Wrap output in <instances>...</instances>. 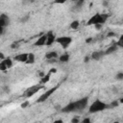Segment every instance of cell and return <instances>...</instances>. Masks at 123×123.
Instances as JSON below:
<instances>
[{"instance_id": "cell-1", "label": "cell", "mask_w": 123, "mask_h": 123, "mask_svg": "<svg viewBox=\"0 0 123 123\" xmlns=\"http://www.w3.org/2000/svg\"><path fill=\"white\" fill-rule=\"evenodd\" d=\"M109 14L108 13H96L92 17L89 18L87 21V25H96V24H103L108 19Z\"/></svg>"}, {"instance_id": "cell-2", "label": "cell", "mask_w": 123, "mask_h": 123, "mask_svg": "<svg viewBox=\"0 0 123 123\" xmlns=\"http://www.w3.org/2000/svg\"><path fill=\"white\" fill-rule=\"evenodd\" d=\"M109 106L107 104H105L104 102L100 101V100H95L90 106H89V109H88V112L89 113H95V112H99V111H104L105 109H107Z\"/></svg>"}, {"instance_id": "cell-3", "label": "cell", "mask_w": 123, "mask_h": 123, "mask_svg": "<svg viewBox=\"0 0 123 123\" xmlns=\"http://www.w3.org/2000/svg\"><path fill=\"white\" fill-rule=\"evenodd\" d=\"M42 85H35V86H30L29 88H27L24 92V96L25 97H31L33 96L34 94H36L37 92H38L41 88H42Z\"/></svg>"}, {"instance_id": "cell-4", "label": "cell", "mask_w": 123, "mask_h": 123, "mask_svg": "<svg viewBox=\"0 0 123 123\" xmlns=\"http://www.w3.org/2000/svg\"><path fill=\"white\" fill-rule=\"evenodd\" d=\"M87 102H88V98L87 97H84V98H82L80 100L75 101L74 104H75L76 111H82L83 110H85V108L87 105Z\"/></svg>"}, {"instance_id": "cell-5", "label": "cell", "mask_w": 123, "mask_h": 123, "mask_svg": "<svg viewBox=\"0 0 123 123\" xmlns=\"http://www.w3.org/2000/svg\"><path fill=\"white\" fill-rule=\"evenodd\" d=\"M71 41H72V38L70 37H60L56 38V42L61 44L63 49H66L69 46V44L71 43Z\"/></svg>"}, {"instance_id": "cell-6", "label": "cell", "mask_w": 123, "mask_h": 123, "mask_svg": "<svg viewBox=\"0 0 123 123\" xmlns=\"http://www.w3.org/2000/svg\"><path fill=\"white\" fill-rule=\"evenodd\" d=\"M57 89V86H55V87H52V88H50V89H48L46 92H44L37 100V102H44L45 100H47L49 97H50V95H52V93L53 92H55V90Z\"/></svg>"}, {"instance_id": "cell-7", "label": "cell", "mask_w": 123, "mask_h": 123, "mask_svg": "<svg viewBox=\"0 0 123 123\" xmlns=\"http://www.w3.org/2000/svg\"><path fill=\"white\" fill-rule=\"evenodd\" d=\"M46 40H47V34H44L37 38V40L34 43V45L35 46H43L46 44Z\"/></svg>"}, {"instance_id": "cell-8", "label": "cell", "mask_w": 123, "mask_h": 123, "mask_svg": "<svg viewBox=\"0 0 123 123\" xmlns=\"http://www.w3.org/2000/svg\"><path fill=\"white\" fill-rule=\"evenodd\" d=\"M62 112H75V111H76V109H75V104H74V102L69 103L68 105H66L65 107H63V108L62 109Z\"/></svg>"}, {"instance_id": "cell-9", "label": "cell", "mask_w": 123, "mask_h": 123, "mask_svg": "<svg viewBox=\"0 0 123 123\" xmlns=\"http://www.w3.org/2000/svg\"><path fill=\"white\" fill-rule=\"evenodd\" d=\"M28 55H29V53H22V54L16 55V56H14V60L17 62H26L28 60Z\"/></svg>"}, {"instance_id": "cell-10", "label": "cell", "mask_w": 123, "mask_h": 123, "mask_svg": "<svg viewBox=\"0 0 123 123\" xmlns=\"http://www.w3.org/2000/svg\"><path fill=\"white\" fill-rule=\"evenodd\" d=\"M10 23V19L6 14H1L0 16V27L5 28L6 26H8Z\"/></svg>"}, {"instance_id": "cell-11", "label": "cell", "mask_w": 123, "mask_h": 123, "mask_svg": "<svg viewBox=\"0 0 123 123\" xmlns=\"http://www.w3.org/2000/svg\"><path fill=\"white\" fill-rule=\"evenodd\" d=\"M104 55H105V52H103V51H95L91 54L90 59H92L94 61H99Z\"/></svg>"}, {"instance_id": "cell-12", "label": "cell", "mask_w": 123, "mask_h": 123, "mask_svg": "<svg viewBox=\"0 0 123 123\" xmlns=\"http://www.w3.org/2000/svg\"><path fill=\"white\" fill-rule=\"evenodd\" d=\"M54 41H56V37L55 35L52 32H48L47 33V40H46V45H51Z\"/></svg>"}, {"instance_id": "cell-13", "label": "cell", "mask_w": 123, "mask_h": 123, "mask_svg": "<svg viewBox=\"0 0 123 123\" xmlns=\"http://www.w3.org/2000/svg\"><path fill=\"white\" fill-rule=\"evenodd\" d=\"M57 57H58V54H57V52H56V51H51V52H48V53H46V55H45V58H46L47 60L56 59Z\"/></svg>"}, {"instance_id": "cell-14", "label": "cell", "mask_w": 123, "mask_h": 123, "mask_svg": "<svg viewBox=\"0 0 123 123\" xmlns=\"http://www.w3.org/2000/svg\"><path fill=\"white\" fill-rule=\"evenodd\" d=\"M117 45L116 44H113V45H111V46H110L106 51H105V55H108V54H111V53H113V52H115L116 50H117Z\"/></svg>"}, {"instance_id": "cell-15", "label": "cell", "mask_w": 123, "mask_h": 123, "mask_svg": "<svg viewBox=\"0 0 123 123\" xmlns=\"http://www.w3.org/2000/svg\"><path fill=\"white\" fill-rule=\"evenodd\" d=\"M4 62H5V64L7 65V67H8V69L9 68H11L12 66V61L10 59V58H7V59H4V60H2Z\"/></svg>"}, {"instance_id": "cell-16", "label": "cell", "mask_w": 123, "mask_h": 123, "mask_svg": "<svg viewBox=\"0 0 123 123\" xmlns=\"http://www.w3.org/2000/svg\"><path fill=\"white\" fill-rule=\"evenodd\" d=\"M79 25H80V22L78 20H74L72 21V23L70 24V28L73 29V30H77L79 28Z\"/></svg>"}, {"instance_id": "cell-17", "label": "cell", "mask_w": 123, "mask_h": 123, "mask_svg": "<svg viewBox=\"0 0 123 123\" xmlns=\"http://www.w3.org/2000/svg\"><path fill=\"white\" fill-rule=\"evenodd\" d=\"M27 63H34L35 62V55L33 53H29L28 55V60L26 62Z\"/></svg>"}, {"instance_id": "cell-18", "label": "cell", "mask_w": 123, "mask_h": 123, "mask_svg": "<svg viewBox=\"0 0 123 123\" xmlns=\"http://www.w3.org/2000/svg\"><path fill=\"white\" fill-rule=\"evenodd\" d=\"M68 60H69V55L66 54V53L60 57V61L62 62H68Z\"/></svg>"}, {"instance_id": "cell-19", "label": "cell", "mask_w": 123, "mask_h": 123, "mask_svg": "<svg viewBox=\"0 0 123 123\" xmlns=\"http://www.w3.org/2000/svg\"><path fill=\"white\" fill-rule=\"evenodd\" d=\"M118 47H121V48H123V35H121L120 36V37H119V39L117 40V42L115 43Z\"/></svg>"}, {"instance_id": "cell-20", "label": "cell", "mask_w": 123, "mask_h": 123, "mask_svg": "<svg viewBox=\"0 0 123 123\" xmlns=\"http://www.w3.org/2000/svg\"><path fill=\"white\" fill-rule=\"evenodd\" d=\"M50 74H51V72H49L46 76H44V77L41 79V84H45L46 82H48V81H49V79H50Z\"/></svg>"}, {"instance_id": "cell-21", "label": "cell", "mask_w": 123, "mask_h": 123, "mask_svg": "<svg viewBox=\"0 0 123 123\" xmlns=\"http://www.w3.org/2000/svg\"><path fill=\"white\" fill-rule=\"evenodd\" d=\"M84 2H85V0H78V1L75 3V6H74V8H81V7L83 6Z\"/></svg>"}, {"instance_id": "cell-22", "label": "cell", "mask_w": 123, "mask_h": 123, "mask_svg": "<svg viewBox=\"0 0 123 123\" xmlns=\"http://www.w3.org/2000/svg\"><path fill=\"white\" fill-rule=\"evenodd\" d=\"M0 69H1L2 71H5V70H7V69H8L7 65L5 64V62H4L3 61H1V63H0Z\"/></svg>"}, {"instance_id": "cell-23", "label": "cell", "mask_w": 123, "mask_h": 123, "mask_svg": "<svg viewBox=\"0 0 123 123\" xmlns=\"http://www.w3.org/2000/svg\"><path fill=\"white\" fill-rule=\"evenodd\" d=\"M115 78H116L117 80H123V72H119V73H117L116 76H115Z\"/></svg>"}, {"instance_id": "cell-24", "label": "cell", "mask_w": 123, "mask_h": 123, "mask_svg": "<svg viewBox=\"0 0 123 123\" xmlns=\"http://www.w3.org/2000/svg\"><path fill=\"white\" fill-rule=\"evenodd\" d=\"M67 0H55L54 1V3L55 4H63V3H65Z\"/></svg>"}, {"instance_id": "cell-25", "label": "cell", "mask_w": 123, "mask_h": 123, "mask_svg": "<svg viewBox=\"0 0 123 123\" xmlns=\"http://www.w3.org/2000/svg\"><path fill=\"white\" fill-rule=\"evenodd\" d=\"M117 105H118V102H117V101H113V102H112L109 107H116Z\"/></svg>"}, {"instance_id": "cell-26", "label": "cell", "mask_w": 123, "mask_h": 123, "mask_svg": "<svg viewBox=\"0 0 123 123\" xmlns=\"http://www.w3.org/2000/svg\"><path fill=\"white\" fill-rule=\"evenodd\" d=\"M28 105H29V102H28V101H26V102H24V103H22V104H21V108H26Z\"/></svg>"}, {"instance_id": "cell-27", "label": "cell", "mask_w": 123, "mask_h": 123, "mask_svg": "<svg viewBox=\"0 0 123 123\" xmlns=\"http://www.w3.org/2000/svg\"><path fill=\"white\" fill-rule=\"evenodd\" d=\"M116 37V34H114V33H109L108 34V37Z\"/></svg>"}, {"instance_id": "cell-28", "label": "cell", "mask_w": 123, "mask_h": 123, "mask_svg": "<svg viewBox=\"0 0 123 123\" xmlns=\"http://www.w3.org/2000/svg\"><path fill=\"white\" fill-rule=\"evenodd\" d=\"M94 26H95V28H96V29H98V30L102 28V24H96V25H94Z\"/></svg>"}, {"instance_id": "cell-29", "label": "cell", "mask_w": 123, "mask_h": 123, "mask_svg": "<svg viewBox=\"0 0 123 123\" xmlns=\"http://www.w3.org/2000/svg\"><path fill=\"white\" fill-rule=\"evenodd\" d=\"M28 18H29V16L27 15V16H25L24 18H22V19H21V21H22V22H25V21H26V20H27Z\"/></svg>"}, {"instance_id": "cell-30", "label": "cell", "mask_w": 123, "mask_h": 123, "mask_svg": "<svg viewBox=\"0 0 123 123\" xmlns=\"http://www.w3.org/2000/svg\"><path fill=\"white\" fill-rule=\"evenodd\" d=\"M72 122H79V119L78 118H73L72 119Z\"/></svg>"}, {"instance_id": "cell-31", "label": "cell", "mask_w": 123, "mask_h": 123, "mask_svg": "<svg viewBox=\"0 0 123 123\" xmlns=\"http://www.w3.org/2000/svg\"><path fill=\"white\" fill-rule=\"evenodd\" d=\"M83 122H90V120H89L88 118H86V119L83 120Z\"/></svg>"}, {"instance_id": "cell-32", "label": "cell", "mask_w": 123, "mask_h": 123, "mask_svg": "<svg viewBox=\"0 0 123 123\" xmlns=\"http://www.w3.org/2000/svg\"><path fill=\"white\" fill-rule=\"evenodd\" d=\"M0 58H1V60H4V56H3V54H2V53L0 54Z\"/></svg>"}, {"instance_id": "cell-33", "label": "cell", "mask_w": 123, "mask_h": 123, "mask_svg": "<svg viewBox=\"0 0 123 123\" xmlns=\"http://www.w3.org/2000/svg\"><path fill=\"white\" fill-rule=\"evenodd\" d=\"M71 1H72V2H74V3H76V2L78 1V0H71Z\"/></svg>"}, {"instance_id": "cell-34", "label": "cell", "mask_w": 123, "mask_h": 123, "mask_svg": "<svg viewBox=\"0 0 123 123\" xmlns=\"http://www.w3.org/2000/svg\"><path fill=\"white\" fill-rule=\"evenodd\" d=\"M120 102H121V103H123V98H121V99H120Z\"/></svg>"}]
</instances>
